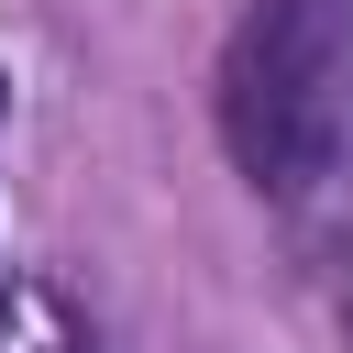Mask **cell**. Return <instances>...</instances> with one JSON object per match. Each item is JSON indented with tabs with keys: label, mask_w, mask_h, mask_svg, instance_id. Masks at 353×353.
<instances>
[{
	"label": "cell",
	"mask_w": 353,
	"mask_h": 353,
	"mask_svg": "<svg viewBox=\"0 0 353 353\" xmlns=\"http://www.w3.org/2000/svg\"><path fill=\"white\" fill-rule=\"evenodd\" d=\"M353 132L342 0H254L221 55V143L265 199H309Z\"/></svg>",
	"instance_id": "cell-1"
},
{
	"label": "cell",
	"mask_w": 353,
	"mask_h": 353,
	"mask_svg": "<svg viewBox=\"0 0 353 353\" xmlns=\"http://www.w3.org/2000/svg\"><path fill=\"white\" fill-rule=\"evenodd\" d=\"M0 121H11V77H0Z\"/></svg>",
	"instance_id": "cell-2"
}]
</instances>
